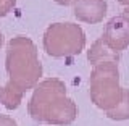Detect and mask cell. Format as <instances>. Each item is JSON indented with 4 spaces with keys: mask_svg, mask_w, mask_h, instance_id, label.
Here are the masks:
<instances>
[{
    "mask_svg": "<svg viewBox=\"0 0 129 126\" xmlns=\"http://www.w3.org/2000/svg\"><path fill=\"white\" fill-rule=\"evenodd\" d=\"M86 36L81 26L73 23H55L44 34V48L50 57H71L82 52Z\"/></svg>",
    "mask_w": 129,
    "mask_h": 126,
    "instance_id": "cell-4",
    "label": "cell"
},
{
    "mask_svg": "<svg viewBox=\"0 0 129 126\" xmlns=\"http://www.w3.org/2000/svg\"><path fill=\"white\" fill-rule=\"evenodd\" d=\"M15 3H16V0H0V18L10 13L13 10Z\"/></svg>",
    "mask_w": 129,
    "mask_h": 126,
    "instance_id": "cell-9",
    "label": "cell"
},
{
    "mask_svg": "<svg viewBox=\"0 0 129 126\" xmlns=\"http://www.w3.org/2000/svg\"><path fill=\"white\" fill-rule=\"evenodd\" d=\"M118 86V68L115 62H103L94 68L90 74V99L99 108L110 112L123 99Z\"/></svg>",
    "mask_w": 129,
    "mask_h": 126,
    "instance_id": "cell-3",
    "label": "cell"
},
{
    "mask_svg": "<svg viewBox=\"0 0 129 126\" xmlns=\"http://www.w3.org/2000/svg\"><path fill=\"white\" fill-rule=\"evenodd\" d=\"M2 45H3V36H2V32H0V48H2Z\"/></svg>",
    "mask_w": 129,
    "mask_h": 126,
    "instance_id": "cell-13",
    "label": "cell"
},
{
    "mask_svg": "<svg viewBox=\"0 0 129 126\" xmlns=\"http://www.w3.org/2000/svg\"><path fill=\"white\" fill-rule=\"evenodd\" d=\"M0 126H18L16 121L8 115H0Z\"/></svg>",
    "mask_w": 129,
    "mask_h": 126,
    "instance_id": "cell-10",
    "label": "cell"
},
{
    "mask_svg": "<svg viewBox=\"0 0 129 126\" xmlns=\"http://www.w3.org/2000/svg\"><path fill=\"white\" fill-rule=\"evenodd\" d=\"M89 62L94 63V65H99V63H103V62H113V54L111 50L105 45V42L102 39H99L97 42L92 45V48L89 50Z\"/></svg>",
    "mask_w": 129,
    "mask_h": 126,
    "instance_id": "cell-7",
    "label": "cell"
},
{
    "mask_svg": "<svg viewBox=\"0 0 129 126\" xmlns=\"http://www.w3.org/2000/svg\"><path fill=\"white\" fill-rule=\"evenodd\" d=\"M55 2L60 3V5H64V7H66V5H71V3H76L78 0H55Z\"/></svg>",
    "mask_w": 129,
    "mask_h": 126,
    "instance_id": "cell-11",
    "label": "cell"
},
{
    "mask_svg": "<svg viewBox=\"0 0 129 126\" xmlns=\"http://www.w3.org/2000/svg\"><path fill=\"white\" fill-rule=\"evenodd\" d=\"M119 3H123V5H127L129 7V0H118Z\"/></svg>",
    "mask_w": 129,
    "mask_h": 126,
    "instance_id": "cell-12",
    "label": "cell"
},
{
    "mask_svg": "<svg viewBox=\"0 0 129 126\" xmlns=\"http://www.w3.org/2000/svg\"><path fill=\"white\" fill-rule=\"evenodd\" d=\"M5 68L8 83L0 87V104L8 110H13L19 107L23 94L34 87L42 74L37 48L29 37L18 36L7 44Z\"/></svg>",
    "mask_w": 129,
    "mask_h": 126,
    "instance_id": "cell-1",
    "label": "cell"
},
{
    "mask_svg": "<svg viewBox=\"0 0 129 126\" xmlns=\"http://www.w3.org/2000/svg\"><path fill=\"white\" fill-rule=\"evenodd\" d=\"M29 115L36 121L48 124H70L78 115V107L66 97V87L60 79H45L34 89Z\"/></svg>",
    "mask_w": 129,
    "mask_h": 126,
    "instance_id": "cell-2",
    "label": "cell"
},
{
    "mask_svg": "<svg viewBox=\"0 0 129 126\" xmlns=\"http://www.w3.org/2000/svg\"><path fill=\"white\" fill-rule=\"evenodd\" d=\"M102 40L110 50H123L129 44V16L119 15L108 21Z\"/></svg>",
    "mask_w": 129,
    "mask_h": 126,
    "instance_id": "cell-5",
    "label": "cell"
},
{
    "mask_svg": "<svg viewBox=\"0 0 129 126\" xmlns=\"http://www.w3.org/2000/svg\"><path fill=\"white\" fill-rule=\"evenodd\" d=\"M123 15H126V16H129V8H126V10H124V13Z\"/></svg>",
    "mask_w": 129,
    "mask_h": 126,
    "instance_id": "cell-14",
    "label": "cell"
},
{
    "mask_svg": "<svg viewBox=\"0 0 129 126\" xmlns=\"http://www.w3.org/2000/svg\"><path fill=\"white\" fill-rule=\"evenodd\" d=\"M108 118L111 120H126L129 118V91H124L121 102L116 105L113 110L107 112Z\"/></svg>",
    "mask_w": 129,
    "mask_h": 126,
    "instance_id": "cell-8",
    "label": "cell"
},
{
    "mask_svg": "<svg viewBox=\"0 0 129 126\" xmlns=\"http://www.w3.org/2000/svg\"><path fill=\"white\" fill-rule=\"evenodd\" d=\"M74 16L84 23H100L107 13L105 0H78L74 3Z\"/></svg>",
    "mask_w": 129,
    "mask_h": 126,
    "instance_id": "cell-6",
    "label": "cell"
}]
</instances>
